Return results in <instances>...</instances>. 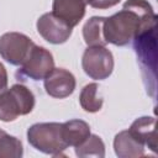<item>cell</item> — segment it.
<instances>
[{
	"label": "cell",
	"mask_w": 158,
	"mask_h": 158,
	"mask_svg": "<svg viewBox=\"0 0 158 158\" xmlns=\"http://www.w3.org/2000/svg\"><path fill=\"white\" fill-rule=\"evenodd\" d=\"M63 138L68 147H78L90 135V126L83 120H69L62 123Z\"/></svg>",
	"instance_id": "obj_12"
},
{
	"label": "cell",
	"mask_w": 158,
	"mask_h": 158,
	"mask_svg": "<svg viewBox=\"0 0 158 158\" xmlns=\"http://www.w3.org/2000/svg\"><path fill=\"white\" fill-rule=\"evenodd\" d=\"M120 2V0H90L89 5L94 9H99V10H104V9H109L115 5H117Z\"/></svg>",
	"instance_id": "obj_17"
},
{
	"label": "cell",
	"mask_w": 158,
	"mask_h": 158,
	"mask_svg": "<svg viewBox=\"0 0 158 158\" xmlns=\"http://www.w3.org/2000/svg\"><path fill=\"white\" fill-rule=\"evenodd\" d=\"M99 85L96 83H89L86 84L79 96L80 106L86 112H98L102 107V99L98 95Z\"/></svg>",
	"instance_id": "obj_14"
},
{
	"label": "cell",
	"mask_w": 158,
	"mask_h": 158,
	"mask_svg": "<svg viewBox=\"0 0 158 158\" xmlns=\"http://www.w3.org/2000/svg\"><path fill=\"white\" fill-rule=\"evenodd\" d=\"M157 16L147 0H127L122 10L106 17L104 22V38L115 46L128 44L143 28L156 25Z\"/></svg>",
	"instance_id": "obj_1"
},
{
	"label": "cell",
	"mask_w": 158,
	"mask_h": 158,
	"mask_svg": "<svg viewBox=\"0 0 158 158\" xmlns=\"http://www.w3.org/2000/svg\"><path fill=\"white\" fill-rule=\"evenodd\" d=\"M35 43L20 32H6L0 36V57L12 65H22Z\"/></svg>",
	"instance_id": "obj_5"
},
{
	"label": "cell",
	"mask_w": 158,
	"mask_h": 158,
	"mask_svg": "<svg viewBox=\"0 0 158 158\" xmlns=\"http://www.w3.org/2000/svg\"><path fill=\"white\" fill-rule=\"evenodd\" d=\"M86 4L81 0H53L52 12L70 27H75L85 15Z\"/></svg>",
	"instance_id": "obj_9"
},
{
	"label": "cell",
	"mask_w": 158,
	"mask_h": 158,
	"mask_svg": "<svg viewBox=\"0 0 158 158\" xmlns=\"http://www.w3.org/2000/svg\"><path fill=\"white\" fill-rule=\"evenodd\" d=\"M81 1H84V2H85V4H86V5H88V4H89V2H90V0H81Z\"/></svg>",
	"instance_id": "obj_19"
},
{
	"label": "cell",
	"mask_w": 158,
	"mask_h": 158,
	"mask_svg": "<svg viewBox=\"0 0 158 158\" xmlns=\"http://www.w3.org/2000/svg\"><path fill=\"white\" fill-rule=\"evenodd\" d=\"M46 93L56 99H64L73 94L77 81L74 75L64 68H53L43 79Z\"/></svg>",
	"instance_id": "obj_8"
},
{
	"label": "cell",
	"mask_w": 158,
	"mask_h": 158,
	"mask_svg": "<svg viewBox=\"0 0 158 158\" xmlns=\"http://www.w3.org/2000/svg\"><path fill=\"white\" fill-rule=\"evenodd\" d=\"M131 135L139 142L156 153L157 151V133H156V118L153 116H142L136 118L128 128Z\"/></svg>",
	"instance_id": "obj_10"
},
{
	"label": "cell",
	"mask_w": 158,
	"mask_h": 158,
	"mask_svg": "<svg viewBox=\"0 0 158 158\" xmlns=\"http://www.w3.org/2000/svg\"><path fill=\"white\" fill-rule=\"evenodd\" d=\"M114 149L120 158H137L144 156V144L133 137L128 130L121 131L115 136Z\"/></svg>",
	"instance_id": "obj_11"
},
{
	"label": "cell",
	"mask_w": 158,
	"mask_h": 158,
	"mask_svg": "<svg viewBox=\"0 0 158 158\" xmlns=\"http://www.w3.org/2000/svg\"><path fill=\"white\" fill-rule=\"evenodd\" d=\"M28 143L40 152L51 156H62L68 148L59 122H41L35 123L27 130Z\"/></svg>",
	"instance_id": "obj_2"
},
{
	"label": "cell",
	"mask_w": 158,
	"mask_h": 158,
	"mask_svg": "<svg viewBox=\"0 0 158 158\" xmlns=\"http://www.w3.org/2000/svg\"><path fill=\"white\" fill-rule=\"evenodd\" d=\"M81 67L91 79L104 80L114 70L112 53L105 46H88L81 57Z\"/></svg>",
	"instance_id": "obj_4"
},
{
	"label": "cell",
	"mask_w": 158,
	"mask_h": 158,
	"mask_svg": "<svg viewBox=\"0 0 158 158\" xmlns=\"http://www.w3.org/2000/svg\"><path fill=\"white\" fill-rule=\"evenodd\" d=\"M54 68V59L52 53L44 47L35 44L22 65L17 72V75L30 78L32 80L44 79Z\"/></svg>",
	"instance_id": "obj_6"
},
{
	"label": "cell",
	"mask_w": 158,
	"mask_h": 158,
	"mask_svg": "<svg viewBox=\"0 0 158 158\" xmlns=\"http://www.w3.org/2000/svg\"><path fill=\"white\" fill-rule=\"evenodd\" d=\"M7 86V72L2 63H0V91L6 89Z\"/></svg>",
	"instance_id": "obj_18"
},
{
	"label": "cell",
	"mask_w": 158,
	"mask_h": 158,
	"mask_svg": "<svg viewBox=\"0 0 158 158\" xmlns=\"http://www.w3.org/2000/svg\"><path fill=\"white\" fill-rule=\"evenodd\" d=\"M23 147L19 138L0 130V158H20Z\"/></svg>",
	"instance_id": "obj_16"
},
{
	"label": "cell",
	"mask_w": 158,
	"mask_h": 158,
	"mask_svg": "<svg viewBox=\"0 0 158 158\" xmlns=\"http://www.w3.org/2000/svg\"><path fill=\"white\" fill-rule=\"evenodd\" d=\"M106 17L93 16L83 26V38L88 46H106L104 38V22Z\"/></svg>",
	"instance_id": "obj_13"
},
{
	"label": "cell",
	"mask_w": 158,
	"mask_h": 158,
	"mask_svg": "<svg viewBox=\"0 0 158 158\" xmlns=\"http://www.w3.org/2000/svg\"><path fill=\"white\" fill-rule=\"evenodd\" d=\"M37 31L40 36L52 44H62L69 40L73 27L57 17L53 12H46L37 20Z\"/></svg>",
	"instance_id": "obj_7"
},
{
	"label": "cell",
	"mask_w": 158,
	"mask_h": 158,
	"mask_svg": "<svg viewBox=\"0 0 158 158\" xmlns=\"http://www.w3.org/2000/svg\"><path fill=\"white\" fill-rule=\"evenodd\" d=\"M75 154L80 158L86 157H99L105 156V144L98 135H89V137L78 147H75Z\"/></svg>",
	"instance_id": "obj_15"
},
{
	"label": "cell",
	"mask_w": 158,
	"mask_h": 158,
	"mask_svg": "<svg viewBox=\"0 0 158 158\" xmlns=\"http://www.w3.org/2000/svg\"><path fill=\"white\" fill-rule=\"evenodd\" d=\"M35 107L33 93L22 84H14L0 91V121L11 122L30 114Z\"/></svg>",
	"instance_id": "obj_3"
}]
</instances>
